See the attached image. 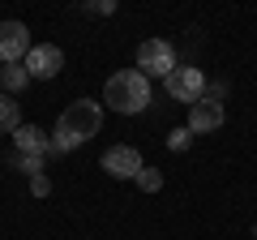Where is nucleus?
<instances>
[{"mask_svg":"<svg viewBox=\"0 0 257 240\" xmlns=\"http://www.w3.org/2000/svg\"><path fill=\"white\" fill-rule=\"evenodd\" d=\"M99 129H103V103H94V99H73L69 107L60 111V120H56L52 155H69V150H77L82 142H90Z\"/></svg>","mask_w":257,"mask_h":240,"instance_id":"obj_1","label":"nucleus"},{"mask_svg":"<svg viewBox=\"0 0 257 240\" xmlns=\"http://www.w3.org/2000/svg\"><path fill=\"white\" fill-rule=\"evenodd\" d=\"M103 103H107L111 111H124V116L146 111V103H150V77L138 73V69H116V73L107 77V86H103Z\"/></svg>","mask_w":257,"mask_h":240,"instance_id":"obj_2","label":"nucleus"},{"mask_svg":"<svg viewBox=\"0 0 257 240\" xmlns=\"http://www.w3.org/2000/svg\"><path fill=\"white\" fill-rule=\"evenodd\" d=\"M133 69L146 77H167L176 69V47L167 39H146V43H138V65Z\"/></svg>","mask_w":257,"mask_h":240,"instance_id":"obj_3","label":"nucleus"},{"mask_svg":"<svg viewBox=\"0 0 257 240\" xmlns=\"http://www.w3.org/2000/svg\"><path fill=\"white\" fill-rule=\"evenodd\" d=\"M163 86H167V94H172V99H180V103H197L206 94V73L197 65H176L172 73L163 77Z\"/></svg>","mask_w":257,"mask_h":240,"instance_id":"obj_4","label":"nucleus"},{"mask_svg":"<svg viewBox=\"0 0 257 240\" xmlns=\"http://www.w3.org/2000/svg\"><path fill=\"white\" fill-rule=\"evenodd\" d=\"M30 30L26 22H0V65H18L30 56Z\"/></svg>","mask_w":257,"mask_h":240,"instance_id":"obj_5","label":"nucleus"},{"mask_svg":"<svg viewBox=\"0 0 257 240\" xmlns=\"http://www.w3.org/2000/svg\"><path fill=\"white\" fill-rule=\"evenodd\" d=\"M99 167L111 176V180H133V176L142 172V155H138V146H111V150H103V159H99Z\"/></svg>","mask_w":257,"mask_h":240,"instance_id":"obj_6","label":"nucleus"},{"mask_svg":"<svg viewBox=\"0 0 257 240\" xmlns=\"http://www.w3.org/2000/svg\"><path fill=\"white\" fill-rule=\"evenodd\" d=\"M223 120H227V111H223V103L219 99H197L189 107V133H214V129H223Z\"/></svg>","mask_w":257,"mask_h":240,"instance_id":"obj_7","label":"nucleus"},{"mask_svg":"<svg viewBox=\"0 0 257 240\" xmlns=\"http://www.w3.org/2000/svg\"><path fill=\"white\" fill-rule=\"evenodd\" d=\"M64 69V52L56 43H39V47H30V56H26V73L30 77H39V82H43V77H56Z\"/></svg>","mask_w":257,"mask_h":240,"instance_id":"obj_8","label":"nucleus"},{"mask_svg":"<svg viewBox=\"0 0 257 240\" xmlns=\"http://www.w3.org/2000/svg\"><path fill=\"white\" fill-rule=\"evenodd\" d=\"M13 146H18V155H30V159H47L52 155V138H47L39 125H22V129L13 133Z\"/></svg>","mask_w":257,"mask_h":240,"instance_id":"obj_9","label":"nucleus"},{"mask_svg":"<svg viewBox=\"0 0 257 240\" xmlns=\"http://www.w3.org/2000/svg\"><path fill=\"white\" fill-rule=\"evenodd\" d=\"M22 129V111L13 94H0V133H18Z\"/></svg>","mask_w":257,"mask_h":240,"instance_id":"obj_10","label":"nucleus"},{"mask_svg":"<svg viewBox=\"0 0 257 240\" xmlns=\"http://www.w3.org/2000/svg\"><path fill=\"white\" fill-rule=\"evenodd\" d=\"M0 82H5V90H9V94H18V90H26L30 73H26V65H9V69H5V77H0Z\"/></svg>","mask_w":257,"mask_h":240,"instance_id":"obj_11","label":"nucleus"},{"mask_svg":"<svg viewBox=\"0 0 257 240\" xmlns=\"http://www.w3.org/2000/svg\"><path fill=\"white\" fill-rule=\"evenodd\" d=\"M133 180H138L142 193H159V189H163V172H159V167H142Z\"/></svg>","mask_w":257,"mask_h":240,"instance_id":"obj_12","label":"nucleus"},{"mask_svg":"<svg viewBox=\"0 0 257 240\" xmlns=\"http://www.w3.org/2000/svg\"><path fill=\"white\" fill-rule=\"evenodd\" d=\"M82 13H90V18H111V13H116V0H90V5H82Z\"/></svg>","mask_w":257,"mask_h":240,"instance_id":"obj_13","label":"nucleus"},{"mask_svg":"<svg viewBox=\"0 0 257 240\" xmlns=\"http://www.w3.org/2000/svg\"><path fill=\"white\" fill-rule=\"evenodd\" d=\"M189 142H193V133H189V125H184V129H172V133H167V146H172L176 155H180V150H189Z\"/></svg>","mask_w":257,"mask_h":240,"instance_id":"obj_14","label":"nucleus"},{"mask_svg":"<svg viewBox=\"0 0 257 240\" xmlns=\"http://www.w3.org/2000/svg\"><path fill=\"white\" fill-rule=\"evenodd\" d=\"M13 167H18V172H26V176H39V172H43V159H30V155H13Z\"/></svg>","mask_w":257,"mask_h":240,"instance_id":"obj_15","label":"nucleus"},{"mask_svg":"<svg viewBox=\"0 0 257 240\" xmlns=\"http://www.w3.org/2000/svg\"><path fill=\"white\" fill-rule=\"evenodd\" d=\"M30 193H35V197H47V193H52V180H47L43 172H39V176H30Z\"/></svg>","mask_w":257,"mask_h":240,"instance_id":"obj_16","label":"nucleus"},{"mask_svg":"<svg viewBox=\"0 0 257 240\" xmlns=\"http://www.w3.org/2000/svg\"><path fill=\"white\" fill-rule=\"evenodd\" d=\"M0 77H5V65H0Z\"/></svg>","mask_w":257,"mask_h":240,"instance_id":"obj_17","label":"nucleus"}]
</instances>
